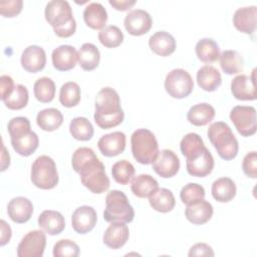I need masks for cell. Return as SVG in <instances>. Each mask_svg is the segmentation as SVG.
Listing matches in <instances>:
<instances>
[{"instance_id": "obj_1", "label": "cell", "mask_w": 257, "mask_h": 257, "mask_svg": "<svg viewBox=\"0 0 257 257\" xmlns=\"http://www.w3.org/2000/svg\"><path fill=\"white\" fill-rule=\"evenodd\" d=\"M72 169L79 174L82 185L94 194L104 193L109 188V179L104 165L87 147L76 149L71 159Z\"/></svg>"}, {"instance_id": "obj_2", "label": "cell", "mask_w": 257, "mask_h": 257, "mask_svg": "<svg viewBox=\"0 0 257 257\" xmlns=\"http://www.w3.org/2000/svg\"><path fill=\"white\" fill-rule=\"evenodd\" d=\"M94 107L93 118L100 128L114 127L123 120L124 112L120 106L119 95L111 87H103L98 91Z\"/></svg>"}, {"instance_id": "obj_3", "label": "cell", "mask_w": 257, "mask_h": 257, "mask_svg": "<svg viewBox=\"0 0 257 257\" xmlns=\"http://www.w3.org/2000/svg\"><path fill=\"white\" fill-rule=\"evenodd\" d=\"M207 135L221 159L231 161L237 156L239 150L238 141L226 122L215 121L211 123Z\"/></svg>"}, {"instance_id": "obj_4", "label": "cell", "mask_w": 257, "mask_h": 257, "mask_svg": "<svg viewBox=\"0 0 257 257\" xmlns=\"http://www.w3.org/2000/svg\"><path fill=\"white\" fill-rule=\"evenodd\" d=\"M132 153L142 165L153 164L159 155V145L155 135L148 128H139L131 137Z\"/></svg>"}, {"instance_id": "obj_5", "label": "cell", "mask_w": 257, "mask_h": 257, "mask_svg": "<svg viewBox=\"0 0 257 257\" xmlns=\"http://www.w3.org/2000/svg\"><path fill=\"white\" fill-rule=\"evenodd\" d=\"M135 218V210L125 194L119 190L109 191L105 197L103 219L108 223H131Z\"/></svg>"}, {"instance_id": "obj_6", "label": "cell", "mask_w": 257, "mask_h": 257, "mask_svg": "<svg viewBox=\"0 0 257 257\" xmlns=\"http://www.w3.org/2000/svg\"><path fill=\"white\" fill-rule=\"evenodd\" d=\"M58 173L55 162L48 156L36 158L31 166L30 180L32 184L42 190H50L58 184Z\"/></svg>"}, {"instance_id": "obj_7", "label": "cell", "mask_w": 257, "mask_h": 257, "mask_svg": "<svg viewBox=\"0 0 257 257\" xmlns=\"http://www.w3.org/2000/svg\"><path fill=\"white\" fill-rule=\"evenodd\" d=\"M165 89L173 98H185L193 91L194 81L187 70L175 68L165 78Z\"/></svg>"}, {"instance_id": "obj_8", "label": "cell", "mask_w": 257, "mask_h": 257, "mask_svg": "<svg viewBox=\"0 0 257 257\" xmlns=\"http://www.w3.org/2000/svg\"><path fill=\"white\" fill-rule=\"evenodd\" d=\"M230 119L242 137H251L257 131L256 109L251 105H236L230 111Z\"/></svg>"}, {"instance_id": "obj_9", "label": "cell", "mask_w": 257, "mask_h": 257, "mask_svg": "<svg viewBox=\"0 0 257 257\" xmlns=\"http://www.w3.org/2000/svg\"><path fill=\"white\" fill-rule=\"evenodd\" d=\"M45 19L53 29H58L74 20L72 9L65 0L49 1L44 10Z\"/></svg>"}, {"instance_id": "obj_10", "label": "cell", "mask_w": 257, "mask_h": 257, "mask_svg": "<svg viewBox=\"0 0 257 257\" xmlns=\"http://www.w3.org/2000/svg\"><path fill=\"white\" fill-rule=\"evenodd\" d=\"M46 246V236L43 231L28 232L17 246L18 257H41Z\"/></svg>"}, {"instance_id": "obj_11", "label": "cell", "mask_w": 257, "mask_h": 257, "mask_svg": "<svg viewBox=\"0 0 257 257\" xmlns=\"http://www.w3.org/2000/svg\"><path fill=\"white\" fill-rule=\"evenodd\" d=\"M123 25L131 35L141 36L150 31L153 25V19L146 10L135 9L125 15Z\"/></svg>"}, {"instance_id": "obj_12", "label": "cell", "mask_w": 257, "mask_h": 257, "mask_svg": "<svg viewBox=\"0 0 257 257\" xmlns=\"http://www.w3.org/2000/svg\"><path fill=\"white\" fill-rule=\"evenodd\" d=\"M152 165L156 174L167 179L177 175L180 169V160L172 150L165 149L159 152L158 157Z\"/></svg>"}, {"instance_id": "obj_13", "label": "cell", "mask_w": 257, "mask_h": 257, "mask_svg": "<svg viewBox=\"0 0 257 257\" xmlns=\"http://www.w3.org/2000/svg\"><path fill=\"white\" fill-rule=\"evenodd\" d=\"M231 92L236 99L239 100H255L257 98V90L255 84V70L251 76L239 74L231 81Z\"/></svg>"}, {"instance_id": "obj_14", "label": "cell", "mask_w": 257, "mask_h": 257, "mask_svg": "<svg viewBox=\"0 0 257 257\" xmlns=\"http://www.w3.org/2000/svg\"><path fill=\"white\" fill-rule=\"evenodd\" d=\"M97 215L95 210L90 206H80L72 213L71 226L78 234L90 232L96 225Z\"/></svg>"}, {"instance_id": "obj_15", "label": "cell", "mask_w": 257, "mask_h": 257, "mask_svg": "<svg viewBox=\"0 0 257 257\" xmlns=\"http://www.w3.org/2000/svg\"><path fill=\"white\" fill-rule=\"evenodd\" d=\"M20 62L27 72L36 73L41 71L46 64L45 51L38 45H29L23 50Z\"/></svg>"}, {"instance_id": "obj_16", "label": "cell", "mask_w": 257, "mask_h": 257, "mask_svg": "<svg viewBox=\"0 0 257 257\" xmlns=\"http://www.w3.org/2000/svg\"><path fill=\"white\" fill-rule=\"evenodd\" d=\"M126 138L122 132H112L102 136L97 142V147L104 157L110 158L123 153Z\"/></svg>"}, {"instance_id": "obj_17", "label": "cell", "mask_w": 257, "mask_h": 257, "mask_svg": "<svg viewBox=\"0 0 257 257\" xmlns=\"http://www.w3.org/2000/svg\"><path fill=\"white\" fill-rule=\"evenodd\" d=\"M52 64L59 71H67L75 67L78 61V52L71 45H60L51 54Z\"/></svg>"}, {"instance_id": "obj_18", "label": "cell", "mask_w": 257, "mask_h": 257, "mask_svg": "<svg viewBox=\"0 0 257 257\" xmlns=\"http://www.w3.org/2000/svg\"><path fill=\"white\" fill-rule=\"evenodd\" d=\"M7 213L14 223H26L33 214L32 202L25 197H15L9 201Z\"/></svg>"}, {"instance_id": "obj_19", "label": "cell", "mask_w": 257, "mask_h": 257, "mask_svg": "<svg viewBox=\"0 0 257 257\" xmlns=\"http://www.w3.org/2000/svg\"><path fill=\"white\" fill-rule=\"evenodd\" d=\"M214 165V158L207 148H205L198 157L187 160L186 162V168L189 175L198 178H204L211 174Z\"/></svg>"}, {"instance_id": "obj_20", "label": "cell", "mask_w": 257, "mask_h": 257, "mask_svg": "<svg viewBox=\"0 0 257 257\" xmlns=\"http://www.w3.org/2000/svg\"><path fill=\"white\" fill-rule=\"evenodd\" d=\"M130 237V230L125 223L113 222L104 231L103 243L110 249L121 248Z\"/></svg>"}, {"instance_id": "obj_21", "label": "cell", "mask_w": 257, "mask_h": 257, "mask_svg": "<svg viewBox=\"0 0 257 257\" xmlns=\"http://www.w3.org/2000/svg\"><path fill=\"white\" fill-rule=\"evenodd\" d=\"M213 213L214 209L212 204L204 199L187 205L185 210L187 220L195 225H203L207 223L212 218Z\"/></svg>"}, {"instance_id": "obj_22", "label": "cell", "mask_w": 257, "mask_h": 257, "mask_svg": "<svg viewBox=\"0 0 257 257\" xmlns=\"http://www.w3.org/2000/svg\"><path fill=\"white\" fill-rule=\"evenodd\" d=\"M256 6L238 8L233 15L235 28L245 34H253L256 30Z\"/></svg>"}, {"instance_id": "obj_23", "label": "cell", "mask_w": 257, "mask_h": 257, "mask_svg": "<svg viewBox=\"0 0 257 257\" xmlns=\"http://www.w3.org/2000/svg\"><path fill=\"white\" fill-rule=\"evenodd\" d=\"M149 46L160 56H169L176 50V39L167 31H157L149 39Z\"/></svg>"}, {"instance_id": "obj_24", "label": "cell", "mask_w": 257, "mask_h": 257, "mask_svg": "<svg viewBox=\"0 0 257 257\" xmlns=\"http://www.w3.org/2000/svg\"><path fill=\"white\" fill-rule=\"evenodd\" d=\"M38 226L48 235H58L65 228V220L61 213L45 210L38 216Z\"/></svg>"}, {"instance_id": "obj_25", "label": "cell", "mask_w": 257, "mask_h": 257, "mask_svg": "<svg viewBox=\"0 0 257 257\" xmlns=\"http://www.w3.org/2000/svg\"><path fill=\"white\" fill-rule=\"evenodd\" d=\"M83 20L91 29L98 30L105 27L107 21V12L98 2L89 3L83 11Z\"/></svg>"}, {"instance_id": "obj_26", "label": "cell", "mask_w": 257, "mask_h": 257, "mask_svg": "<svg viewBox=\"0 0 257 257\" xmlns=\"http://www.w3.org/2000/svg\"><path fill=\"white\" fill-rule=\"evenodd\" d=\"M198 85L205 91H215L222 83V77L219 70L211 65H204L197 71L196 75Z\"/></svg>"}, {"instance_id": "obj_27", "label": "cell", "mask_w": 257, "mask_h": 257, "mask_svg": "<svg viewBox=\"0 0 257 257\" xmlns=\"http://www.w3.org/2000/svg\"><path fill=\"white\" fill-rule=\"evenodd\" d=\"M213 198L220 203H228L232 201L237 193L234 181L227 177H222L214 181L211 188Z\"/></svg>"}, {"instance_id": "obj_28", "label": "cell", "mask_w": 257, "mask_h": 257, "mask_svg": "<svg viewBox=\"0 0 257 257\" xmlns=\"http://www.w3.org/2000/svg\"><path fill=\"white\" fill-rule=\"evenodd\" d=\"M215 113V108L211 104L207 102H201L191 106L187 112V119L190 123L196 126H203L213 120Z\"/></svg>"}, {"instance_id": "obj_29", "label": "cell", "mask_w": 257, "mask_h": 257, "mask_svg": "<svg viewBox=\"0 0 257 257\" xmlns=\"http://www.w3.org/2000/svg\"><path fill=\"white\" fill-rule=\"evenodd\" d=\"M149 203L151 207L160 213L171 212L175 205L176 199L172 191L166 188H158L150 197Z\"/></svg>"}, {"instance_id": "obj_30", "label": "cell", "mask_w": 257, "mask_h": 257, "mask_svg": "<svg viewBox=\"0 0 257 257\" xmlns=\"http://www.w3.org/2000/svg\"><path fill=\"white\" fill-rule=\"evenodd\" d=\"M13 150L22 157H29L39 146V139L36 133L30 131L19 137L11 139Z\"/></svg>"}, {"instance_id": "obj_31", "label": "cell", "mask_w": 257, "mask_h": 257, "mask_svg": "<svg viewBox=\"0 0 257 257\" xmlns=\"http://www.w3.org/2000/svg\"><path fill=\"white\" fill-rule=\"evenodd\" d=\"M63 122V115L57 108L49 107L40 110L36 116L37 125L45 132H53L60 127Z\"/></svg>"}, {"instance_id": "obj_32", "label": "cell", "mask_w": 257, "mask_h": 257, "mask_svg": "<svg viewBox=\"0 0 257 257\" xmlns=\"http://www.w3.org/2000/svg\"><path fill=\"white\" fill-rule=\"evenodd\" d=\"M158 188V181L148 174L135 177L131 184V190L138 198H149Z\"/></svg>"}, {"instance_id": "obj_33", "label": "cell", "mask_w": 257, "mask_h": 257, "mask_svg": "<svg viewBox=\"0 0 257 257\" xmlns=\"http://www.w3.org/2000/svg\"><path fill=\"white\" fill-rule=\"evenodd\" d=\"M196 55L199 60L204 63H212L219 59L220 48L215 40L212 38H202L195 47Z\"/></svg>"}, {"instance_id": "obj_34", "label": "cell", "mask_w": 257, "mask_h": 257, "mask_svg": "<svg viewBox=\"0 0 257 257\" xmlns=\"http://www.w3.org/2000/svg\"><path fill=\"white\" fill-rule=\"evenodd\" d=\"M100 60V53L98 48L92 43H84L78 51L79 66L85 71L95 69Z\"/></svg>"}, {"instance_id": "obj_35", "label": "cell", "mask_w": 257, "mask_h": 257, "mask_svg": "<svg viewBox=\"0 0 257 257\" xmlns=\"http://www.w3.org/2000/svg\"><path fill=\"white\" fill-rule=\"evenodd\" d=\"M202 138L196 133L187 134L180 143V150L187 160L198 157L205 149Z\"/></svg>"}, {"instance_id": "obj_36", "label": "cell", "mask_w": 257, "mask_h": 257, "mask_svg": "<svg viewBox=\"0 0 257 257\" xmlns=\"http://www.w3.org/2000/svg\"><path fill=\"white\" fill-rule=\"evenodd\" d=\"M220 66L222 70L229 75L237 74L243 70V59L236 50H224L220 53Z\"/></svg>"}, {"instance_id": "obj_37", "label": "cell", "mask_w": 257, "mask_h": 257, "mask_svg": "<svg viewBox=\"0 0 257 257\" xmlns=\"http://www.w3.org/2000/svg\"><path fill=\"white\" fill-rule=\"evenodd\" d=\"M69 132L73 139L86 142L93 137V126L91 122L83 116L74 117L69 123Z\"/></svg>"}, {"instance_id": "obj_38", "label": "cell", "mask_w": 257, "mask_h": 257, "mask_svg": "<svg viewBox=\"0 0 257 257\" xmlns=\"http://www.w3.org/2000/svg\"><path fill=\"white\" fill-rule=\"evenodd\" d=\"M33 91L38 101L43 103L50 102L55 96V83L49 77H40L35 81Z\"/></svg>"}, {"instance_id": "obj_39", "label": "cell", "mask_w": 257, "mask_h": 257, "mask_svg": "<svg viewBox=\"0 0 257 257\" xmlns=\"http://www.w3.org/2000/svg\"><path fill=\"white\" fill-rule=\"evenodd\" d=\"M81 91L79 85L74 81L62 84L59 91V101L65 107H73L80 101Z\"/></svg>"}, {"instance_id": "obj_40", "label": "cell", "mask_w": 257, "mask_h": 257, "mask_svg": "<svg viewBox=\"0 0 257 257\" xmlns=\"http://www.w3.org/2000/svg\"><path fill=\"white\" fill-rule=\"evenodd\" d=\"M97 36L99 42L107 48L117 47L123 41V34L121 30L115 25L105 26L98 32Z\"/></svg>"}, {"instance_id": "obj_41", "label": "cell", "mask_w": 257, "mask_h": 257, "mask_svg": "<svg viewBox=\"0 0 257 257\" xmlns=\"http://www.w3.org/2000/svg\"><path fill=\"white\" fill-rule=\"evenodd\" d=\"M111 175L114 181L120 185H127L135 176V167L126 160H121L112 165Z\"/></svg>"}, {"instance_id": "obj_42", "label": "cell", "mask_w": 257, "mask_h": 257, "mask_svg": "<svg viewBox=\"0 0 257 257\" xmlns=\"http://www.w3.org/2000/svg\"><path fill=\"white\" fill-rule=\"evenodd\" d=\"M28 99L29 93L26 86H24L23 84H16L13 92L3 101L6 107H8L9 109L17 110L24 108L28 103Z\"/></svg>"}, {"instance_id": "obj_43", "label": "cell", "mask_w": 257, "mask_h": 257, "mask_svg": "<svg viewBox=\"0 0 257 257\" xmlns=\"http://www.w3.org/2000/svg\"><path fill=\"white\" fill-rule=\"evenodd\" d=\"M205 195L204 187L197 183H189L185 185L180 192V198L186 206L204 199Z\"/></svg>"}, {"instance_id": "obj_44", "label": "cell", "mask_w": 257, "mask_h": 257, "mask_svg": "<svg viewBox=\"0 0 257 257\" xmlns=\"http://www.w3.org/2000/svg\"><path fill=\"white\" fill-rule=\"evenodd\" d=\"M79 255L78 245L69 239H61L53 246L54 257H77Z\"/></svg>"}, {"instance_id": "obj_45", "label": "cell", "mask_w": 257, "mask_h": 257, "mask_svg": "<svg viewBox=\"0 0 257 257\" xmlns=\"http://www.w3.org/2000/svg\"><path fill=\"white\" fill-rule=\"evenodd\" d=\"M8 133L10 135V138H16L19 137L25 133L30 132V121L25 116H16L9 120L8 125Z\"/></svg>"}, {"instance_id": "obj_46", "label": "cell", "mask_w": 257, "mask_h": 257, "mask_svg": "<svg viewBox=\"0 0 257 257\" xmlns=\"http://www.w3.org/2000/svg\"><path fill=\"white\" fill-rule=\"evenodd\" d=\"M23 7L22 0H8L0 2V13L3 17L12 18L17 16Z\"/></svg>"}, {"instance_id": "obj_47", "label": "cell", "mask_w": 257, "mask_h": 257, "mask_svg": "<svg viewBox=\"0 0 257 257\" xmlns=\"http://www.w3.org/2000/svg\"><path fill=\"white\" fill-rule=\"evenodd\" d=\"M242 169L247 177L257 178V153L255 151L246 154L242 162Z\"/></svg>"}, {"instance_id": "obj_48", "label": "cell", "mask_w": 257, "mask_h": 257, "mask_svg": "<svg viewBox=\"0 0 257 257\" xmlns=\"http://www.w3.org/2000/svg\"><path fill=\"white\" fill-rule=\"evenodd\" d=\"M212 247L206 243H196L193 245L188 253V256H214Z\"/></svg>"}, {"instance_id": "obj_49", "label": "cell", "mask_w": 257, "mask_h": 257, "mask_svg": "<svg viewBox=\"0 0 257 257\" xmlns=\"http://www.w3.org/2000/svg\"><path fill=\"white\" fill-rule=\"evenodd\" d=\"M15 88L14 81L9 75H1L0 77V91H1V99L4 100L7 96H9Z\"/></svg>"}, {"instance_id": "obj_50", "label": "cell", "mask_w": 257, "mask_h": 257, "mask_svg": "<svg viewBox=\"0 0 257 257\" xmlns=\"http://www.w3.org/2000/svg\"><path fill=\"white\" fill-rule=\"evenodd\" d=\"M108 3L118 11H126L132 8L137 1L136 0H109Z\"/></svg>"}, {"instance_id": "obj_51", "label": "cell", "mask_w": 257, "mask_h": 257, "mask_svg": "<svg viewBox=\"0 0 257 257\" xmlns=\"http://www.w3.org/2000/svg\"><path fill=\"white\" fill-rule=\"evenodd\" d=\"M0 225H1V237H0V245L4 246L5 244H7L10 239H11V235H12V231L11 228L9 226V224H7L4 220L0 221Z\"/></svg>"}, {"instance_id": "obj_52", "label": "cell", "mask_w": 257, "mask_h": 257, "mask_svg": "<svg viewBox=\"0 0 257 257\" xmlns=\"http://www.w3.org/2000/svg\"><path fill=\"white\" fill-rule=\"evenodd\" d=\"M10 165V156L6 151L4 144L2 143V155H1V172H4Z\"/></svg>"}]
</instances>
